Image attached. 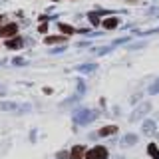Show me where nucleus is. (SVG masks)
I'll use <instances>...</instances> for the list:
<instances>
[{
	"label": "nucleus",
	"instance_id": "nucleus-1",
	"mask_svg": "<svg viewBox=\"0 0 159 159\" xmlns=\"http://www.w3.org/2000/svg\"><path fill=\"white\" fill-rule=\"evenodd\" d=\"M86 159H107V149L102 147V145L92 147V149L86 153Z\"/></svg>",
	"mask_w": 159,
	"mask_h": 159
},
{
	"label": "nucleus",
	"instance_id": "nucleus-2",
	"mask_svg": "<svg viewBox=\"0 0 159 159\" xmlns=\"http://www.w3.org/2000/svg\"><path fill=\"white\" fill-rule=\"evenodd\" d=\"M16 32H18L16 24H6V26H2V28H0V36H4V38L16 36Z\"/></svg>",
	"mask_w": 159,
	"mask_h": 159
},
{
	"label": "nucleus",
	"instance_id": "nucleus-3",
	"mask_svg": "<svg viewBox=\"0 0 159 159\" xmlns=\"http://www.w3.org/2000/svg\"><path fill=\"white\" fill-rule=\"evenodd\" d=\"M86 157V147L84 145H76L72 149V159H84Z\"/></svg>",
	"mask_w": 159,
	"mask_h": 159
},
{
	"label": "nucleus",
	"instance_id": "nucleus-4",
	"mask_svg": "<svg viewBox=\"0 0 159 159\" xmlns=\"http://www.w3.org/2000/svg\"><path fill=\"white\" fill-rule=\"evenodd\" d=\"M116 131H117V127H116V125H107V127H102V129H99V135H102V137H106V135H113Z\"/></svg>",
	"mask_w": 159,
	"mask_h": 159
},
{
	"label": "nucleus",
	"instance_id": "nucleus-5",
	"mask_svg": "<svg viewBox=\"0 0 159 159\" xmlns=\"http://www.w3.org/2000/svg\"><path fill=\"white\" fill-rule=\"evenodd\" d=\"M147 151H149V155H151L153 159H159V149H157V145H155V143H149Z\"/></svg>",
	"mask_w": 159,
	"mask_h": 159
},
{
	"label": "nucleus",
	"instance_id": "nucleus-6",
	"mask_svg": "<svg viewBox=\"0 0 159 159\" xmlns=\"http://www.w3.org/2000/svg\"><path fill=\"white\" fill-rule=\"evenodd\" d=\"M153 129H155V123H153V121L143 123V133H153Z\"/></svg>",
	"mask_w": 159,
	"mask_h": 159
},
{
	"label": "nucleus",
	"instance_id": "nucleus-7",
	"mask_svg": "<svg viewBox=\"0 0 159 159\" xmlns=\"http://www.w3.org/2000/svg\"><path fill=\"white\" fill-rule=\"evenodd\" d=\"M66 36H52V38H46V44H56V42H64Z\"/></svg>",
	"mask_w": 159,
	"mask_h": 159
},
{
	"label": "nucleus",
	"instance_id": "nucleus-8",
	"mask_svg": "<svg viewBox=\"0 0 159 159\" xmlns=\"http://www.w3.org/2000/svg\"><path fill=\"white\" fill-rule=\"evenodd\" d=\"M103 26L106 28H116L117 26V18H107L106 22H103Z\"/></svg>",
	"mask_w": 159,
	"mask_h": 159
},
{
	"label": "nucleus",
	"instance_id": "nucleus-9",
	"mask_svg": "<svg viewBox=\"0 0 159 159\" xmlns=\"http://www.w3.org/2000/svg\"><path fill=\"white\" fill-rule=\"evenodd\" d=\"M22 46V40L16 38V40H8V48H20Z\"/></svg>",
	"mask_w": 159,
	"mask_h": 159
},
{
	"label": "nucleus",
	"instance_id": "nucleus-10",
	"mask_svg": "<svg viewBox=\"0 0 159 159\" xmlns=\"http://www.w3.org/2000/svg\"><path fill=\"white\" fill-rule=\"evenodd\" d=\"M133 143H135V135H127L123 139V145H133Z\"/></svg>",
	"mask_w": 159,
	"mask_h": 159
},
{
	"label": "nucleus",
	"instance_id": "nucleus-11",
	"mask_svg": "<svg viewBox=\"0 0 159 159\" xmlns=\"http://www.w3.org/2000/svg\"><path fill=\"white\" fill-rule=\"evenodd\" d=\"M60 28H62V32H66V34H72L74 30L70 28V26H66V24H60Z\"/></svg>",
	"mask_w": 159,
	"mask_h": 159
},
{
	"label": "nucleus",
	"instance_id": "nucleus-12",
	"mask_svg": "<svg viewBox=\"0 0 159 159\" xmlns=\"http://www.w3.org/2000/svg\"><path fill=\"white\" fill-rule=\"evenodd\" d=\"M68 157H72V153H66V151H60L58 153V159H68Z\"/></svg>",
	"mask_w": 159,
	"mask_h": 159
}]
</instances>
